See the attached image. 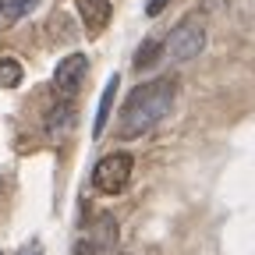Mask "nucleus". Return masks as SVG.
<instances>
[{
  "label": "nucleus",
  "instance_id": "nucleus-7",
  "mask_svg": "<svg viewBox=\"0 0 255 255\" xmlns=\"http://www.w3.org/2000/svg\"><path fill=\"white\" fill-rule=\"evenodd\" d=\"M117 75H110L103 96H100V110H96V121H92V135H103V128H107V117H110V107H114V96H117Z\"/></svg>",
  "mask_w": 255,
  "mask_h": 255
},
{
  "label": "nucleus",
  "instance_id": "nucleus-3",
  "mask_svg": "<svg viewBox=\"0 0 255 255\" xmlns=\"http://www.w3.org/2000/svg\"><path fill=\"white\" fill-rule=\"evenodd\" d=\"M131 167H135V159L128 152L103 156L100 163H96V170H92L96 191H103V195H121V191L128 188V181H131Z\"/></svg>",
  "mask_w": 255,
  "mask_h": 255
},
{
  "label": "nucleus",
  "instance_id": "nucleus-5",
  "mask_svg": "<svg viewBox=\"0 0 255 255\" xmlns=\"http://www.w3.org/2000/svg\"><path fill=\"white\" fill-rule=\"evenodd\" d=\"M89 75V60L85 53H68L60 64H57V71H53V89L60 92V100H71L75 92H82V82Z\"/></svg>",
  "mask_w": 255,
  "mask_h": 255
},
{
  "label": "nucleus",
  "instance_id": "nucleus-6",
  "mask_svg": "<svg viewBox=\"0 0 255 255\" xmlns=\"http://www.w3.org/2000/svg\"><path fill=\"white\" fill-rule=\"evenodd\" d=\"M78 14H82V21L89 28V36H100V32L110 25L114 7H110V0H78Z\"/></svg>",
  "mask_w": 255,
  "mask_h": 255
},
{
  "label": "nucleus",
  "instance_id": "nucleus-2",
  "mask_svg": "<svg viewBox=\"0 0 255 255\" xmlns=\"http://www.w3.org/2000/svg\"><path fill=\"white\" fill-rule=\"evenodd\" d=\"M117 252V220L100 213L85 223L82 238L75 241V255H114Z\"/></svg>",
  "mask_w": 255,
  "mask_h": 255
},
{
  "label": "nucleus",
  "instance_id": "nucleus-9",
  "mask_svg": "<svg viewBox=\"0 0 255 255\" xmlns=\"http://www.w3.org/2000/svg\"><path fill=\"white\" fill-rule=\"evenodd\" d=\"M39 0H0V18H7V21H18L25 18L28 11H36Z\"/></svg>",
  "mask_w": 255,
  "mask_h": 255
},
{
  "label": "nucleus",
  "instance_id": "nucleus-1",
  "mask_svg": "<svg viewBox=\"0 0 255 255\" xmlns=\"http://www.w3.org/2000/svg\"><path fill=\"white\" fill-rule=\"evenodd\" d=\"M174 96H177V82L174 78H156V82L138 85L121 107L117 135L121 138H142L145 131H152V128L170 114Z\"/></svg>",
  "mask_w": 255,
  "mask_h": 255
},
{
  "label": "nucleus",
  "instance_id": "nucleus-10",
  "mask_svg": "<svg viewBox=\"0 0 255 255\" xmlns=\"http://www.w3.org/2000/svg\"><path fill=\"white\" fill-rule=\"evenodd\" d=\"M21 82V64L14 57H0V89H14Z\"/></svg>",
  "mask_w": 255,
  "mask_h": 255
},
{
  "label": "nucleus",
  "instance_id": "nucleus-4",
  "mask_svg": "<svg viewBox=\"0 0 255 255\" xmlns=\"http://www.w3.org/2000/svg\"><path fill=\"white\" fill-rule=\"evenodd\" d=\"M206 50V28L199 21H181L174 32H170V39H167V53L174 60H191V57H199Z\"/></svg>",
  "mask_w": 255,
  "mask_h": 255
},
{
  "label": "nucleus",
  "instance_id": "nucleus-13",
  "mask_svg": "<svg viewBox=\"0 0 255 255\" xmlns=\"http://www.w3.org/2000/svg\"><path fill=\"white\" fill-rule=\"evenodd\" d=\"M18 255H43V252H39V248H36V245H28V248H21V252H18Z\"/></svg>",
  "mask_w": 255,
  "mask_h": 255
},
{
  "label": "nucleus",
  "instance_id": "nucleus-11",
  "mask_svg": "<svg viewBox=\"0 0 255 255\" xmlns=\"http://www.w3.org/2000/svg\"><path fill=\"white\" fill-rule=\"evenodd\" d=\"M71 100H60L53 110H50V117H46V128H50V131H60V128H68L71 124Z\"/></svg>",
  "mask_w": 255,
  "mask_h": 255
},
{
  "label": "nucleus",
  "instance_id": "nucleus-8",
  "mask_svg": "<svg viewBox=\"0 0 255 255\" xmlns=\"http://www.w3.org/2000/svg\"><path fill=\"white\" fill-rule=\"evenodd\" d=\"M159 53H163V43H159V39H145V43L138 46V53H135V68H138V71L152 68V64L159 60Z\"/></svg>",
  "mask_w": 255,
  "mask_h": 255
},
{
  "label": "nucleus",
  "instance_id": "nucleus-12",
  "mask_svg": "<svg viewBox=\"0 0 255 255\" xmlns=\"http://www.w3.org/2000/svg\"><path fill=\"white\" fill-rule=\"evenodd\" d=\"M170 4V0H149V4H145V14L149 18H156V14H163V7Z\"/></svg>",
  "mask_w": 255,
  "mask_h": 255
}]
</instances>
